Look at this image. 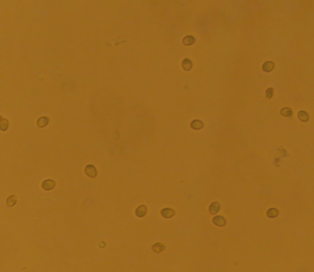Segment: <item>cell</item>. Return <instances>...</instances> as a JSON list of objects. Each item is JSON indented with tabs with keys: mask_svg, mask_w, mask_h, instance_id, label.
Returning <instances> with one entry per match:
<instances>
[{
	"mask_svg": "<svg viewBox=\"0 0 314 272\" xmlns=\"http://www.w3.org/2000/svg\"><path fill=\"white\" fill-rule=\"evenodd\" d=\"M85 170L86 174L89 177L94 178L96 177L97 171L96 168L93 166L92 165L87 166L85 168Z\"/></svg>",
	"mask_w": 314,
	"mask_h": 272,
	"instance_id": "1",
	"label": "cell"
},
{
	"mask_svg": "<svg viewBox=\"0 0 314 272\" xmlns=\"http://www.w3.org/2000/svg\"><path fill=\"white\" fill-rule=\"evenodd\" d=\"M212 222L215 225L220 227L224 226L226 223L225 218L220 216L214 217L212 219Z\"/></svg>",
	"mask_w": 314,
	"mask_h": 272,
	"instance_id": "2",
	"label": "cell"
},
{
	"mask_svg": "<svg viewBox=\"0 0 314 272\" xmlns=\"http://www.w3.org/2000/svg\"><path fill=\"white\" fill-rule=\"evenodd\" d=\"M56 183L54 181L48 179L43 182L42 184V187L45 190L48 191L53 189Z\"/></svg>",
	"mask_w": 314,
	"mask_h": 272,
	"instance_id": "3",
	"label": "cell"
},
{
	"mask_svg": "<svg viewBox=\"0 0 314 272\" xmlns=\"http://www.w3.org/2000/svg\"><path fill=\"white\" fill-rule=\"evenodd\" d=\"M161 214L164 218H169L173 217L175 214V212L171 209L166 208L161 210Z\"/></svg>",
	"mask_w": 314,
	"mask_h": 272,
	"instance_id": "4",
	"label": "cell"
},
{
	"mask_svg": "<svg viewBox=\"0 0 314 272\" xmlns=\"http://www.w3.org/2000/svg\"><path fill=\"white\" fill-rule=\"evenodd\" d=\"M220 209V205L218 202H214L210 205L209 211L210 214L214 215L217 214Z\"/></svg>",
	"mask_w": 314,
	"mask_h": 272,
	"instance_id": "5",
	"label": "cell"
},
{
	"mask_svg": "<svg viewBox=\"0 0 314 272\" xmlns=\"http://www.w3.org/2000/svg\"><path fill=\"white\" fill-rule=\"evenodd\" d=\"M147 211V208L145 205H142L138 207L136 210L135 213L137 216L140 218L145 216Z\"/></svg>",
	"mask_w": 314,
	"mask_h": 272,
	"instance_id": "6",
	"label": "cell"
},
{
	"mask_svg": "<svg viewBox=\"0 0 314 272\" xmlns=\"http://www.w3.org/2000/svg\"><path fill=\"white\" fill-rule=\"evenodd\" d=\"M275 64L272 61H267L262 65V69L266 72L269 73L274 69Z\"/></svg>",
	"mask_w": 314,
	"mask_h": 272,
	"instance_id": "7",
	"label": "cell"
},
{
	"mask_svg": "<svg viewBox=\"0 0 314 272\" xmlns=\"http://www.w3.org/2000/svg\"><path fill=\"white\" fill-rule=\"evenodd\" d=\"M203 122L199 120H195L193 121L190 124V127L192 129L198 130L202 129L204 126Z\"/></svg>",
	"mask_w": 314,
	"mask_h": 272,
	"instance_id": "8",
	"label": "cell"
},
{
	"mask_svg": "<svg viewBox=\"0 0 314 272\" xmlns=\"http://www.w3.org/2000/svg\"><path fill=\"white\" fill-rule=\"evenodd\" d=\"M152 249L154 252L159 253L162 252L165 249V247L163 244L160 243H157L152 246Z\"/></svg>",
	"mask_w": 314,
	"mask_h": 272,
	"instance_id": "9",
	"label": "cell"
},
{
	"mask_svg": "<svg viewBox=\"0 0 314 272\" xmlns=\"http://www.w3.org/2000/svg\"><path fill=\"white\" fill-rule=\"evenodd\" d=\"M49 122L48 117H43L40 118L37 122V125L39 128L44 127L47 126Z\"/></svg>",
	"mask_w": 314,
	"mask_h": 272,
	"instance_id": "10",
	"label": "cell"
},
{
	"mask_svg": "<svg viewBox=\"0 0 314 272\" xmlns=\"http://www.w3.org/2000/svg\"><path fill=\"white\" fill-rule=\"evenodd\" d=\"M182 65L183 69L185 70L189 71L192 68V63L190 60L185 59L183 61Z\"/></svg>",
	"mask_w": 314,
	"mask_h": 272,
	"instance_id": "11",
	"label": "cell"
},
{
	"mask_svg": "<svg viewBox=\"0 0 314 272\" xmlns=\"http://www.w3.org/2000/svg\"><path fill=\"white\" fill-rule=\"evenodd\" d=\"M298 119L304 122H307L309 120V116L307 113L304 111H300L298 112Z\"/></svg>",
	"mask_w": 314,
	"mask_h": 272,
	"instance_id": "12",
	"label": "cell"
},
{
	"mask_svg": "<svg viewBox=\"0 0 314 272\" xmlns=\"http://www.w3.org/2000/svg\"><path fill=\"white\" fill-rule=\"evenodd\" d=\"M195 38L191 36H188L185 37L183 40V43L185 45H190L193 44L195 42Z\"/></svg>",
	"mask_w": 314,
	"mask_h": 272,
	"instance_id": "13",
	"label": "cell"
},
{
	"mask_svg": "<svg viewBox=\"0 0 314 272\" xmlns=\"http://www.w3.org/2000/svg\"><path fill=\"white\" fill-rule=\"evenodd\" d=\"M279 214V211L276 209L271 208L267 211V217L272 218L277 217Z\"/></svg>",
	"mask_w": 314,
	"mask_h": 272,
	"instance_id": "14",
	"label": "cell"
},
{
	"mask_svg": "<svg viewBox=\"0 0 314 272\" xmlns=\"http://www.w3.org/2000/svg\"><path fill=\"white\" fill-rule=\"evenodd\" d=\"M280 113L282 116L288 117L292 115V111L289 108L285 107L281 109L280 111Z\"/></svg>",
	"mask_w": 314,
	"mask_h": 272,
	"instance_id": "15",
	"label": "cell"
},
{
	"mask_svg": "<svg viewBox=\"0 0 314 272\" xmlns=\"http://www.w3.org/2000/svg\"><path fill=\"white\" fill-rule=\"evenodd\" d=\"M16 197L14 195L10 196L7 200L6 204L8 207H12L14 206L17 202Z\"/></svg>",
	"mask_w": 314,
	"mask_h": 272,
	"instance_id": "16",
	"label": "cell"
},
{
	"mask_svg": "<svg viewBox=\"0 0 314 272\" xmlns=\"http://www.w3.org/2000/svg\"><path fill=\"white\" fill-rule=\"evenodd\" d=\"M8 126L9 122L6 119L1 120V122H0V128L2 131H6L8 129Z\"/></svg>",
	"mask_w": 314,
	"mask_h": 272,
	"instance_id": "17",
	"label": "cell"
},
{
	"mask_svg": "<svg viewBox=\"0 0 314 272\" xmlns=\"http://www.w3.org/2000/svg\"><path fill=\"white\" fill-rule=\"evenodd\" d=\"M273 88H269L267 89L266 91V98L269 99L271 98L273 95Z\"/></svg>",
	"mask_w": 314,
	"mask_h": 272,
	"instance_id": "18",
	"label": "cell"
}]
</instances>
